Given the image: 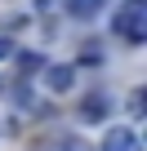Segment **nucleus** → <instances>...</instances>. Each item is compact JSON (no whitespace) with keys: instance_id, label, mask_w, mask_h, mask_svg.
<instances>
[{"instance_id":"nucleus-1","label":"nucleus","mask_w":147,"mask_h":151,"mask_svg":"<svg viewBox=\"0 0 147 151\" xmlns=\"http://www.w3.org/2000/svg\"><path fill=\"white\" fill-rule=\"evenodd\" d=\"M143 18H147V0H125V5L116 9V18H112V31H116L120 40L134 45V31H138Z\"/></svg>"},{"instance_id":"nucleus-3","label":"nucleus","mask_w":147,"mask_h":151,"mask_svg":"<svg viewBox=\"0 0 147 151\" xmlns=\"http://www.w3.org/2000/svg\"><path fill=\"white\" fill-rule=\"evenodd\" d=\"M71 85H76V67H71V62L45 67V89H49V93H67Z\"/></svg>"},{"instance_id":"nucleus-11","label":"nucleus","mask_w":147,"mask_h":151,"mask_svg":"<svg viewBox=\"0 0 147 151\" xmlns=\"http://www.w3.org/2000/svg\"><path fill=\"white\" fill-rule=\"evenodd\" d=\"M143 147H147V133H143Z\"/></svg>"},{"instance_id":"nucleus-9","label":"nucleus","mask_w":147,"mask_h":151,"mask_svg":"<svg viewBox=\"0 0 147 151\" xmlns=\"http://www.w3.org/2000/svg\"><path fill=\"white\" fill-rule=\"evenodd\" d=\"M0 58H14V40L9 36H0Z\"/></svg>"},{"instance_id":"nucleus-2","label":"nucleus","mask_w":147,"mask_h":151,"mask_svg":"<svg viewBox=\"0 0 147 151\" xmlns=\"http://www.w3.org/2000/svg\"><path fill=\"white\" fill-rule=\"evenodd\" d=\"M98 151H143V138L129 129V124H112L98 142Z\"/></svg>"},{"instance_id":"nucleus-7","label":"nucleus","mask_w":147,"mask_h":151,"mask_svg":"<svg viewBox=\"0 0 147 151\" xmlns=\"http://www.w3.org/2000/svg\"><path fill=\"white\" fill-rule=\"evenodd\" d=\"M54 151H94V147H89L85 138H62V142H58Z\"/></svg>"},{"instance_id":"nucleus-6","label":"nucleus","mask_w":147,"mask_h":151,"mask_svg":"<svg viewBox=\"0 0 147 151\" xmlns=\"http://www.w3.org/2000/svg\"><path fill=\"white\" fill-rule=\"evenodd\" d=\"M129 111H134L138 120H147V89H134V93H129Z\"/></svg>"},{"instance_id":"nucleus-4","label":"nucleus","mask_w":147,"mask_h":151,"mask_svg":"<svg viewBox=\"0 0 147 151\" xmlns=\"http://www.w3.org/2000/svg\"><path fill=\"white\" fill-rule=\"evenodd\" d=\"M107 111H112V98H107V93H85V102H80V120L103 124V120H107Z\"/></svg>"},{"instance_id":"nucleus-10","label":"nucleus","mask_w":147,"mask_h":151,"mask_svg":"<svg viewBox=\"0 0 147 151\" xmlns=\"http://www.w3.org/2000/svg\"><path fill=\"white\" fill-rule=\"evenodd\" d=\"M134 45H147V18L138 22V31H134Z\"/></svg>"},{"instance_id":"nucleus-5","label":"nucleus","mask_w":147,"mask_h":151,"mask_svg":"<svg viewBox=\"0 0 147 151\" xmlns=\"http://www.w3.org/2000/svg\"><path fill=\"white\" fill-rule=\"evenodd\" d=\"M107 0H67V14L71 18H98Z\"/></svg>"},{"instance_id":"nucleus-8","label":"nucleus","mask_w":147,"mask_h":151,"mask_svg":"<svg viewBox=\"0 0 147 151\" xmlns=\"http://www.w3.org/2000/svg\"><path fill=\"white\" fill-rule=\"evenodd\" d=\"M18 62H22V71H40V67H45V62H40V58H36V53H22V58H18Z\"/></svg>"}]
</instances>
